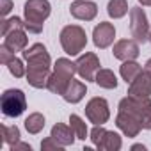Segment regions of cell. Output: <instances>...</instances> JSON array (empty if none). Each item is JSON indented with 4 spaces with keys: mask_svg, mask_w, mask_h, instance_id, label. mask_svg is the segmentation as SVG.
Masks as SVG:
<instances>
[{
    "mask_svg": "<svg viewBox=\"0 0 151 151\" xmlns=\"http://www.w3.org/2000/svg\"><path fill=\"white\" fill-rule=\"evenodd\" d=\"M25 62H27V82L36 87V89H46L48 80H50V68H52V59L45 45L34 43L30 48H25L22 52Z\"/></svg>",
    "mask_w": 151,
    "mask_h": 151,
    "instance_id": "obj_1",
    "label": "cell"
},
{
    "mask_svg": "<svg viewBox=\"0 0 151 151\" xmlns=\"http://www.w3.org/2000/svg\"><path fill=\"white\" fill-rule=\"evenodd\" d=\"M52 6L48 0H27L23 6V20L29 34H41L45 20L50 16Z\"/></svg>",
    "mask_w": 151,
    "mask_h": 151,
    "instance_id": "obj_2",
    "label": "cell"
},
{
    "mask_svg": "<svg viewBox=\"0 0 151 151\" xmlns=\"http://www.w3.org/2000/svg\"><path fill=\"white\" fill-rule=\"evenodd\" d=\"M77 73V64L71 62L69 59L66 57H60L57 59V62L53 64V71L50 75V80H48V86L46 89L53 94H64V91L68 89L69 82L73 80V75Z\"/></svg>",
    "mask_w": 151,
    "mask_h": 151,
    "instance_id": "obj_3",
    "label": "cell"
},
{
    "mask_svg": "<svg viewBox=\"0 0 151 151\" xmlns=\"http://www.w3.org/2000/svg\"><path fill=\"white\" fill-rule=\"evenodd\" d=\"M119 110H124L135 116L144 130H151V100L139 96H126L119 101Z\"/></svg>",
    "mask_w": 151,
    "mask_h": 151,
    "instance_id": "obj_4",
    "label": "cell"
},
{
    "mask_svg": "<svg viewBox=\"0 0 151 151\" xmlns=\"http://www.w3.org/2000/svg\"><path fill=\"white\" fill-rule=\"evenodd\" d=\"M59 39H60L62 50L68 55H71V57H75L80 52H84V48L87 45V34H86V30L80 25H66L60 30Z\"/></svg>",
    "mask_w": 151,
    "mask_h": 151,
    "instance_id": "obj_5",
    "label": "cell"
},
{
    "mask_svg": "<svg viewBox=\"0 0 151 151\" xmlns=\"http://www.w3.org/2000/svg\"><path fill=\"white\" fill-rule=\"evenodd\" d=\"M0 109L6 117H20L27 109V98L22 89H7L0 96Z\"/></svg>",
    "mask_w": 151,
    "mask_h": 151,
    "instance_id": "obj_6",
    "label": "cell"
},
{
    "mask_svg": "<svg viewBox=\"0 0 151 151\" xmlns=\"http://www.w3.org/2000/svg\"><path fill=\"white\" fill-rule=\"evenodd\" d=\"M149 23H147V16L144 13L142 7H132L130 9V32L132 37L137 43H146L149 39Z\"/></svg>",
    "mask_w": 151,
    "mask_h": 151,
    "instance_id": "obj_7",
    "label": "cell"
},
{
    "mask_svg": "<svg viewBox=\"0 0 151 151\" xmlns=\"http://www.w3.org/2000/svg\"><path fill=\"white\" fill-rule=\"evenodd\" d=\"M86 117L93 124H105L110 119L109 101L105 98H100V96L91 98L87 101V105H86Z\"/></svg>",
    "mask_w": 151,
    "mask_h": 151,
    "instance_id": "obj_8",
    "label": "cell"
},
{
    "mask_svg": "<svg viewBox=\"0 0 151 151\" xmlns=\"http://www.w3.org/2000/svg\"><path fill=\"white\" fill-rule=\"evenodd\" d=\"M77 73H78V77L86 82H94V77H96V73L100 69V59L96 53L93 52H86L84 55H80L77 59Z\"/></svg>",
    "mask_w": 151,
    "mask_h": 151,
    "instance_id": "obj_9",
    "label": "cell"
},
{
    "mask_svg": "<svg viewBox=\"0 0 151 151\" xmlns=\"http://www.w3.org/2000/svg\"><path fill=\"white\" fill-rule=\"evenodd\" d=\"M69 13L73 18L80 22H93L98 14V6L91 0H73L69 6Z\"/></svg>",
    "mask_w": 151,
    "mask_h": 151,
    "instance_id": "obj_10",
    "label": "cell"
},
{
    "mask_svg": "<svg viewBox=\"0 0 151 151\" xmlns=\"http://www.w3.org/2000/svg\"><path fill=\"white\" fill-rule=\"evenodd\" d=\"M114 37H116V27L112 23H109V22L98 23L94 27V30H93V43L100 50L109 48L114 43Z\"/></svg>",
    "mask_w": 151,
    "mask_h": 151,
    "instance_id": "obj_11",
    "label": "cell"
},
{
    "mask_svg": "<svg viewBox=\"0 0 151 151\" xmlns=\"http://www.w3.org/2000/svg\"><path fill=\"white\" fill-rule=\"evenodd\" d=\"M116 126L126 137H137L140 133V130H144L142 124H140V121L135 116H132V114H128L124 110H119L117 112V116H116Z\"/></svg>",
    "mask_w": 151,
    "mask_h": 151,
    "instance_id": "obj_12",
    "label": "cell"
},
{
    "mask_svg": "<svg viewBox=\"0 0 151 151\" xmlns=\"http://www.w3.org/2000/svg\"><path fill=\"white\" fill-rule=\"evenodd\" d=\"M112 53L117 60H135L140 53L139 50V43L135 39H119L114 48H112Z\"/></svg>",
    "mask_w": 151,
    "mask_h": 151,
    "instance_id": "obj_13",
    "label": "cell"
},
{
    "mask_svg": "<svg viewBox=\"0 0 151 151\" xmlns=\"http://www.w3.org/2000/svg\"><path fill=\"white\" fill-rule=\"evenodd\" d=\"M128 94L130 96H139V98H149L151 96V73L149 71H140V75L128 84Z\"/></svg>",
    "mask_w": 151,
    "mask_h": 151,
    "instance_id": "obj_14",
    "label": "cell"
},
{
    "mask_svg": "<svg viewBox=\"0 0 151 151\" xmlns=\"http://www.w3.org/2000/svg\"><path fill=\"white\" fill-rule=\"evenodd\" d=\"M27 43H29V37H27V29H16V30H11L9 34L4 36V45L13 52H23L27 48Z\"/></svg>",
    "mask_w": 151,
    "mask_h": 151,
    "instance_id": "obj_15",
    "label": "cell"
},
{
    "mask_svg": "<svg viewBox=\"0 0 151 151\" xmlns=\"http://www.w3.org/2000/svg\"><path fill=\"white\" fill-rule=\"evenodd\" d=\"M50 135L60 144V146H73V142H75V139H77V135H75V132H73V128L71 126H68V124H62V123H57V124H53L52 126V132H50Z\"/></svg>",
    "mask_w": 151,
    "mask_h": 151,
    "instance_id": "obj_16",
    "label": "cell"
},
{
    "mask_svg": "<svg viewBox=\"0 0 151 151\" xmlns=\"http://www.w3.org/2000/svg\"><path fill=\"white\" fill-rule=\"evenodd\" d=\"M86 93H87V87H86V84L84 82H80V80H71L69 82V86H68V89L64 91V94H62V98H64V101H68V103H78V101H82L84 100V96H86Z\"/></svg>",
    "mask_w": 151,
    "mask_h": 151,
    "instance_id": "obj_17",
    "label": "cell"
},
{
    "mask_svg": "<svg viewBox=\"0 0 151 151\" xmlns=\"http://www.w3.org/2000/svg\"><path fill=\"white\" fill-rule=\"evenodd\" d=\"M142 71V66L137 62V60H124L119 68V73H121V78L126 82V84H132Z\"/></svg>",
    "mask_w": 151,
    "mask_h": 151,
    "instance_id": "obj_18",
    "label": "cell"
},
{
    "mask_svg": "<svg viewBox=\"0 0 151 151\" xmlns=\"http://www.w3.org/2000/svg\"><path fill=\"white\" fill-rule=\"evenodd\" d=\"M94 82L101 89H116L117 87V77L114 75V71L105 69V68H100L98 69L96 77H94Z\"/></svg>",
    "mask_w": 151,
    "mask_h": 151,
    "instance_id": "obj_19",
    "label": "cell"
},
{
    "mask_svg": "<svg viewBox=\"0 0 151 151\" xmlns=\"http://www.w3.org/2000/svg\"><path fill=\"white\" fill-rule=\"evenodd\" d=\"M43 128H45V116L41 112L29 114V117L25 119V130L29 133H32V135H37Z\"/></svg>",
    "mask_w": 151,
    "mask_h": 151,
    "instance_id": "obj_20",
    "label": "cell"
},
{
    "mask_svg": "<svg viewBox=\"0 0 151 151\" xmlns=\"http://www.w3.org/2000/svg\"><path fill=\"white\" fill-rule=\"evenodd\" d=\"M123 147V140H121V135L116 133V132H109L107 130V135L100 146V151H119Z\"/></svg>",
    "mask_w": 151,
    "mask_h": 151,
    "instance_id": "obj_21",
    "label": "cell"
},
{
    "mask_svg": "<svg viewBox=\"0 0 151 151\" xmlns=\"http://www.w3.org/2000/svg\"><path fill=\"white\" fill-rule=\"evenodd\" d=\"M107 13H109L110 18L119 20V18L126 16V13H128V2H126V0H109Z\"/></svg>",
    "mask_w": 151,
    "mask_h": 151,
    "instance_id": "obj_22",
    "label": "cell"
},
{
    "mask_svg": "<svg viewBox=\"0 0 151 151\" xmlns=\"http://www.w3.org/2000/svg\"><path fill=\"white\" fill-rule=\"evenodd\" d=\"M69 126L73 128V132H75V135H77V139H80V140H86V139H87L89 130H87L86 121H84L80 116L71 114V116H69Z\"/></svg>",
    "mask_w": 151,
    "mask_h": 151,
    "instance_id": "obj_23",
    "label": "cell"
},
{
    "mask_svg": "<svg viewBox=\"0 0 151 151\" xmlns=\"http://www.w3.org/2000/svg\"><path fill=\"white\" fill-rule=\"evenodd\" d=\"M20 128L16 126V124H11V126H7V124H2V140L11 147L13 144H16L18 140H20Z\"/></svg>",
    "mask_w": 151,
    "mask_h": 151,
    "instance_id": "obj_24",
    "label": "cell"
},
{
    "mask_svg": "<svg viewBox=\"0 0 151 151\" xmlns=\"http://www.w3.org/2000/svg\"><path fill=\"white\" fill-rule=\"evenodd\" d=\"M16 29H25V20H22L18 16L4 18V22H2V37L6 34H9L11 30H16Z\"/></svg>",
    "mask_w": 151,
    "mask_h": 151,
    "instance_id": "obj_25",
    "label": "cell"
},
{
    "mask_svg": "<svg viewBox=\"0 0 151 151\" xmlns=\"http://www.w3.org/2000/svg\"><path fill=\"white\" fill-rule=\"evenodd\" d=\"M6 66H7L9 73L13 75L14 78H22V77H25V73H27V66H23L22 59H18V57H13Z\"/></svg>",
    "mask_w": 151,
    "mask_h": 151,
    "instance_id": "obj_26",
    "label": "cell"
},
{
    "mask_svg": "<svg viewBox=\"0 0 151 151\" xmlns=\"http://www.w3.org/2000/svg\"><path fill=\"white\" fill-rule=\"evenodd\" d=\"M105 135H107V130L103 128V124H94V128L89 132V139H91L93 146H94V147H98V149H100V146H101V142H103Z\"/></svg>",
    "mask_w": 151,
    "mask_h": 151,
    "instance_id": "obj_27",
    "label": "cell"
},
{
    "mask_svg": "<svg viewBox=\"0 0 151 151\" xmlns=\"http://www.w3.org/2000/svg\"><path fill=\"white\" fill-rule=\"evenodd\" d=\"M62 147H64V146H60V144H59V142H57V140H55V139L52 137V135H50V137H46V139H45V140L41 142V149H43V151H46V149L60 151Z\"/></svg>",
    "mask_w": 151,
    "mask_h": 151,
    "instance_id": "obj_28",
    "label": "cell"
},
{
    "mask_svg": "<svg viewBox=\"0 0 151 151\" xmlns=\"http://www.w3.org/2000/svg\"><path fill=\"white\" fill-rule=\"evenodd\" d=\"M13 57H14V53L2 43V46H0V62H2V64H7Z\"/></svg>",
    "mask_w": 151,
    "mask_h": 151,
    "instance_id": "obj_29",
    "label": "cell"
},
{
    "mask_svg": "<svg viewBox=\"0 0 151 151\" xmlns=\"http://www.w3.org/2000/svg\"><path fill=\"white\" fill-rule=\"evenodd\" d=\"M11 11H13V2L11 0H0V14L6 18Z\"/></svg>",
    "mask_w": 151,
    "mask_h": 151,
    "instance_id": "obj_30",
    "label": "cell"
},
{
    "mask_svg": "<svg viewBox=\"0 0 151 151\" xmlns=\"http://www.w3.org/2000/svg\"><path fill=\"white\" fill-rule=\"evenodd\" d=\"M11 151H32V146H30V144H27V142L18 140L16 144H13V146H11Z\"/></svg>",
    "mask_w": 151,
    "mask_h": 151,
    "instance_id": "obj_31",
    "label": "cell"
},
{
    "mask_svg": "<svg viewBox=\"0 0 151 151\" xmlns=\"http://www.w3.org/2000/svg\"><path fill=\"white\" fill-rule=\"evenodd\" d=\"M132 149H133V151H137V149L146 151V146H144V144H133V146H132Z\"/></svg>",
    "mask_w": 151,
    "mask_h": 151,
    "instance_id": "obj_32",
    "label": "cell"
},
{
    "mask_svg": "<svg viewBox=\"0 0 151 151\" xmlns=\"http://www.w3.org/2000/svg\"><path fill=\"white\" fill-rule=\"evenodd\" d=\"M144 69L151 73V59H147V60H146V64H144Z\"/></svg>",
    "mask_w": 151,
    "mask_h": 151,
    "instance_id": "obj_33",
    "label": "cell"
},
{
    "mask_svg": "<svg viewBox=\"0 0 151 151\" xmlns=\"http://www.w3.org/2000/svg\"><path fill=\"white\" fill-rule=\"evenodd\" d=\"M139 4H142L146 7H151V0H139Z\"/></svg>",
    "mask_w": 151,
    "mask_h": 151,
    "instance_id": "obj_34",
    "label": "cell"
},
{
    "mask_svg": "<svg viewBox=\"0 0 151 151\" xmlns=\"http://www.w3.org/2000/svg\"><path fill=\"white\" fill-rule=\"evenodd\" d=\"M147 41H149V43H151V30H149V39H147Z\"/></svg>",
    "mask_w": 151,
    "mask_h": 151,
    "instance_id": "obj_35",
    "label": "cell"
}]
</instances>
